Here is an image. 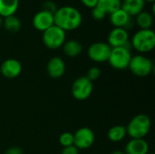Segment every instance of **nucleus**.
Wrapping results in <instances>:
<instances>
[{"label":"nucleus","instance_id":"2f4dec72","mask_svg":"<svg viewBox=\"0 0 155 154\" xmlns=\"http://www.w3.org/2000/svg\"><path fill=\"white\" fill-rule=\"evenodd\" d=\"M144 1H145V3H146V2H149V3H153L155 0H144Z\"/></svg>","mask_w":155,"mask_h":154},{"label":"nucleus","instance_id":"4468645a","mask_svg":"<svg viewBox=\"0 0 155 154\" xmlns=\"http://www.w3.org/2000/svg\"><path fill=\"white\" fill-rule=\"evenodd\" d=\"M109 20L114 27L124 28L126 30H128L133 25L132 16L122 8L109 15Z\"/></svg>","mask_w":155,"mask_h":154},{"label":"nucleus","instance_id":"9b49d317","mask_svg":"<svg viewBox=\"0 0 155 154\" xmlns=\"http://www.w3.org/2000/svg\"><path fill=\"white\" fill-rule=\"evenodd\" d=\"M21 73L22 64L17 59L7 58L0 65V74L7 79L16 78L21 74Z\"/></svg>","mask_w":155,"mask_h":154},{"label":"nucleus","instance_id":"393cba45","mask_svg":"<svg viewBox=\"0 0 155 154\" xmlns=\"http://www.w3.org/2000/svg\"><path fill=\"white\" fill-rule=\"evenodd\" d=\"M105 16H106L105 13L102 9H100L98 6H95V7H94L92 9V17L94 20H96V21H102V20L104 19Z\"/></svg>","mask_w":155,"mask_h":154},{"label":"nucleus","instance_id":"6ab92c4d","mask_svg":"<svg viewBox=\"0 0 155 154\" xmlns=\"http://www.w3.org/2000/svg\"><path fill=\"white\" fill-rule=\"evenodd\" d=\"M126 135V128L124 125H114L111 127L107 133V137L112 143H120L124 140Z\"/></svg>","mask_w":155,"mask_h":154},{"label":"nucleus","instance_id":"ddd939ff","mask_svg":"<svg viewBox=\"0 0 155 154\" xmlns=\"http://www.w3.org/2000/svg\"><path fill=\"white\" fill-rule=\"evenodd\" d=\"M65 63L59 56H53L46 64V72L51 78H61L65 73Z\"/></svg>","mask_w":155,"mask_h":154},{"label":"nucleus","instance_id":"a211bd4d","mask_svg":"<svg viewBox=\"0 0 155 154\" xmlns=\"http://www.w3.org/2000/svg\"><path fill=\"white\" fill-rule=\"evenodd\" d=\"M19 7V0H0V16L5 18L15 15Z\"/></svg>","mask_w":155,"mask_h":154},{"label":"nucleus","instance_id":"cd10ccee","mask_svg":"<svg viewBox=\"0 0 155 154\" xmlns=\"http://www.w3.org/2000/svg\"><path fill=\"white\" fill-rule=\"evenodd\" d=\"M80 1L84 6L91 8V9L95 7L97 5V3H98V0H80Z\"/></svg>","mask_w":155,"mask_h":154},{"label":"nucleus","instance_id":"5701e85b","mask_svg":"<svg viewBox=\"0 0 155 154\" xmlns=\"http://www.w3.org/2000/svg\"><path fill=\"white\" fill-rule=\"evenodd\" d=\"M58 141L61 146H63V148L72 146L74 145V133L69 132H64L59 136Z\"/></svg>","mask_w":155,"mask_h":154},{"label":"nucleus","instance_id":"6e6552de","mask_svg":"<svg viewBox=\"0 0 155 154\" xmlns=\"http://www.w3.org/2000/svg\"><path fill=\"white\" fill-rule=\"evenodd\" d=\"M112 47L104 42H95L90 44L87 49V55L89 59L94 63L108 62Z\"/></svg>","mask_w":155,"mask_h":154},{"label":"nucleus","instance_id":"c756f323","mask_svg":"<svg viewBox=\"0 0 155 154\" xmlns=\"http://www.w3.org/2000/svg\"><path fill=\"white\" fill-rule=\"evenodd\" d=\"M111 154H125L124 151H120V150H115L114 152H112Z\"/></svg>","mask_w":155,"mask_h":154},{"label":"nucleus","instance_id":"2eb2a0df","mask_svg":"<svg viewBox=\"0 0 155 154\" xmlns=\"http://www.w3.org/2000/svg\"><path fill=\"white\" fill-rule=\"evenodd\" d=\"M125 154H147L149 144L144 139H131L125 145Z\"/></svg>","mask_w":155,"mask_h":154},{"label":"nucleus","instance_id":"7ed1b4c3","mask_svg":"<svg viewBox=\"0 0 155 154\" xmlns=\"http://www.w3.org/2000/svg\"><path fill=\"white\" fill-rule=\"evenodd\" d=\"M151 126L152 122L150 117L146 114L140 113L134 116L125 128L127 135L131 139H143L149 133Z\"/></svg>","mask_w":155,"mask_h":154},{"label":"nucleus","instance_id":"20e7f679","mask_svg":"<svg viewBox=\"0 0 155 154\" xmlns=\"http://www.w3.org/2000/svg\"><path fill=\"white\" fill-rule=\"evenodd\" d=\"M42 41L44 45L48 49L51 50L59 49L63 46V44L66 41L65 31L54 25L43 32Z\"/></svg>","mask_w":155,"mask_h":154},{"label":"nucleus","instance_id":"dca6fc26","mask_svg":"<svg viewBox=\"0 0 155 154\" xmlns=\"http://www.w3.org/2000/svg\"><path fill=\"white\" fill-rule=\"evenodd\" d=\"M145 6L144 0H122L121 8L132 17L143 11Z\"/></svg>","mask_w":155,"mask_h":154},{"label":"nucleus","instance_id":"bb28decb","mask_svg":"<svg viewBox=\"0 0 155 154\" xmlns=\"http://www.w3.org/2000/svg\"><path fill=\"white\" fill-rule=\"evenodd\" d=\"M61 154H79V150L74 146H68V147H64Z\"/></svg>","mask_w":155,"mask_h":154},{"label":"nucleus","instance_id":"412c9836","mask_svg":"<svg viewBox=\"0 0 155 154\" xmlns=\"http://www.w3.org/2000/svg\"><path fill=\"white\" fill-rule=\"evenodd\" d=\"M122 0H98L97 5L100 9H102L105 15H109L114 12L117 11L121 8Z\"/></svg>","mask_w":155,"mask_h":154},{"label":"nucleus","instance_id":"c85d7f7f","mask_svg":"<svg viewBox=\"0 0 155 154\" xmlns=\"http://www.w3.org/2000/svg\"><path fill=\"white\" fill-rule=\"evenodd\" d=\"M5 154H24L23 150L18 146H13L6 150Z\"/></svg>","mask_w":155,"mask_h":154},{"label":"nucleus","instance_id":"4be33fe9","mask_svg":"<svg viewBox=\"0 0 155 154\" xmlns=\"http://www.w3.org/2000/svg\"><path fill=\"white\" fill-rule=\"evenodd\" d=\"M3 26L7 32L15 34L20 30L21 21L17 16H15V15H10L5 18H3Z\"/></svg>","mask_w":155,"mask_h":154},{"label":"nucleus","instance_id":"473e14b6","mask_svg":"<svg viewBox=\"0 0 155 154\" xmlns=\"http://www.w3.org/2000/svg\"><path fill=\"white\" fill-rule=\"evenodd\" d=\"M147 154H153V153H150V152H148V153H147Z\"/></svg>","mask_w":155,"mask_h":154},{"label":"nucleus","instance_id":"1a4fd4ad","mask_svg":"<svg viewBox=\"0 0 155 154\" xmlns=\"http://www.w3.org/2000/svg\"><path fill=\"white\" fill-rule=\"evenodd\" d=\"M94 141V133L88 127H81L74 133V145L78 150H87L91 148Z\"/></svg>","mask_w":155,"mask_h":154},{"label":"nucleus","instance_id":"423d86ee","mask_svg":"<svg viewBox=\"0 0 155 154\" xmlns=\"http://www.w3.org/2000/svg\"><path fill=\"white\" fill-rule=\"evenodd\" d=\"M131 48L126 46L112 48L108 63L112 68L119 71L128 69L131 58H132Z\"/></svg>","mask_w":155,"mask_h":154},{"label":"nucleus","instance_id":"39448f33","mask_svg":"<svg viewBox=\"0 0 155 154\" xmlns=\"http://www.w3.org/2000/svg\"><path fill=\"white\" fill-rule=\"evenodd\" d=\"M153 63L149 57L139 54L132 56L128 69L135 76L146 77L153 73Z\"/></svg>","mask_w":155,"mask_h":154},{"label":"nucleus","instance_id":"a878e982","mask_svg":"<svg viewBox=\"0 0 155 154\" xmlns=\"http://www.w3.org/2000/svg\"><path fill=\"white\" fill-rule=\"evenodd\" d=\"M42 10H45V11H47L49 13H52V14H54L55 11L57 10V7L55 5V4L52 1H46L43 4V7H42Z\"/></svg>","mask_w":155,"mask_h":154},{"label":"nucleus","instance_id":"9d476101","mask_svg":"<svg viewBox=\"0 0 155 154\" xmlns=\"http://www.w3.org/2000/svg\"><path fill=\"white\" fill-rule=\"evenodd\" d=\"M107 44L112 48L126 46L132 49L128 30L124 28L114 27L108 34Z\"/></svg>","mask_w":155,"mask_h":154},{"label":"nucleus","instance_id":"f03ea898","mask_svg":"<svg viewBox=\"0 0 155 154\" xmlns=\"http://www.w3.org/2000/svg\"><path fill=\"white\" fill-rule=\"evenodd\" d=\"M131 46L141 54L153 51L155 47V33L153 29H140L130 40Z\"/></svg>","mask_w":155,"mask_h":154},{"label":"nucleus","instance_id":"7c9ffc66","mask_svg":"<svg viewBox=\"0 0 155 154\" xmlns=\"http://www.w3.org/2000/svg\"><path fill=\"white\" fill-rule=\"evenodd\" d=\"M2 26H3V18L0 16V28H1Z\"/></svg>","mask_w":155,"mask_h":154},{"label":"nucleus","instance_id":"f257e3e1","mask_svg":"<svg viewBox=\"0 0 155 154\" xmlns=\"http://www.w3.org/2000/svg\"><path fill=\"white\" fill-rule=\"evenodd\" d=\"M83 22L81 12L71 5H64L55 11L54 14V25L64 31H73L77 29Z\"/></svg>","mask_w":155,"mask_h":154},{"label":"nucleus","instance_id":"aec40b11","mask_svg":"<svg viewBox=\"0 0 155 154\" xmlns=\"http://www.w3.org/2000/svg\"><path fill=\"white\" fill-rule=\"evenodd\" d=\"M135 23L140 29H152L153 25V16L148 11H142L135 15Z\"/></svg>","mask_w":155,"mask_h":154},{"label":"nucleus","instance_id":"0eeeda50","mask_svg":"<svg viewBox=\"0 0 155 154\" xmlns=\"http://www.w3.org/2000/svg\"><path fill=\"white\" fill-rule=\"evenodd\" d=\"M94 91V84L86 76H80L75 79L71 87L73 97L77 101L88 99Z\"/></svg>","mask_w":155,"mask_h":154},{"label":"nucleus","instance_id":"f8f14e48","mask_svg":"<svg viewBox=\"0 0 155 154\" xmlns=\"http://www.w3.org/2000/svg\"><path fill=\"white\" fill-rule=\"evenodd\" d=\"M32 24L33 26L40 32H44L52 25H54V14L49 13L45 10H40L37 12L33 19H32Z\"/></svg>","mask_w":155,"mask_h":154},{"label":"nucleus","instance_id":"b1692460","mask_svg":"<svg viewBox=\"0 0 155 154\" xmlns=\"http://www.w3.org/2000/svg\"><path fill=\"white\" fill-rule=\"evenodd\" d=\"M100 75H101V70H100V68L97 67V66H93V67H91L87 71V74H86L85 76L90 81L94 82V81H96L97 79H99Z\"/></svg>","mask_w":155,"mask_h":154},{"label":"nucleus","instance_id":"f3484780","mask_svg":"<svg viewBox=\"0 0 155 154\" xmlns=\"http://www.w3.org/2000/svg\"><path fill=\"white\" fill-rule=\"evenodd\" d=\"M63 48V52L64 54L71 58L76 57L78 55L81 54V53L83 52V45L82 44L77 41V40H68L65 41L64 44L62 46Z\"/></svg>","mask_w":155,"mask_h":154}]
</instances>
